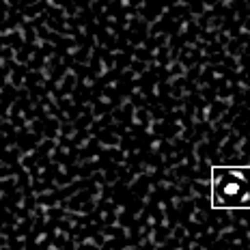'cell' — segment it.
I'll return each mask as SVG.
<instances>
[{
  "mask_svg": "<svg viewBox=\"0 0 250 250\" xmlns=\"http://www.w3.org/2000/svg\"><path fill=\"white\" fill-rule=\"evenodd\" d=\"M211 205L216 209H250V166H213Z\"/></svg>",
  "mask_w": 250,
  "mask_h": 250,
  "instance_id": "obj_1",
  "label": "cell"
}]
</instances>
